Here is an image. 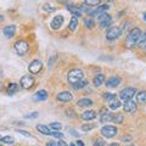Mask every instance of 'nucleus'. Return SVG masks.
Listing matches in <instances>:
<instances>
[{
	"label": "nucleus",
	"instance_id": "c756f323",
	"mask_svg": "<svg viewBox=\"0 0 146 146\" xmlns=\"http://www.w3.org/2000/svg\"><path fill=\"white\" fill-rule=\"evenodd\" d=\"M49 127H50V129H51V130H60L62 128V124H61V123H58V122H54Z\"/></svg>",
	"mask_w": 146,
	"mask_h": 146
},
{
	"label": "nucleus",
	"instance_id": "ddd939ff",
	"mask_svg": "<svg viewBox=\"0 0 146 146\" xmlns=\"http://www.w3.org/2000/svg\"><path fill=\"white\" fill-rule=\"evenodd\" d=\"M124 112H128V113H134L136 110H138V106H136V102L133 101V100H129V101H125L124 102Z\"/></svg>",
	"mask_w": 146,
	"mask_h": 146
},
{
	"label": "nucleus",
	"instance_id": "8fccbe9b",
	"mask_svg": "<svg viewBox=\"0 0 146 146\" xmlns=\"http://www.w3.org/2000/svg\"><path fill=\"white\" fill-rule=\"evenodd\" d=\"M70 146H77V145H74V144H71V145H70Z\"/></svg>",
	"mask_w": 146,
	"mask_h": 146
},
{
	"label": "nucleus",
	"instance_id": "c85d7f7f",
	"mask_svg": "<svg viewBox=\"0 0 146 146\" xmlns=\"http://www.w3.org/2000/svg\"><path fill=\"white\" fill-rule=\"evenodd\" d=\"M101 0H85V4L84 5H88L91 7H95V6H99V4Z\"/></svg>",
	"mask_w": 146,
	"mask_h": 146
},
{
	"label": "nucleus",
	"instance_id": "393cba45",
	"mask_svg": "<svg viewBox=\"0 0 146 146\" xmlns=\"http://www.w3.org/2000/svg\"><path fill=\"white\" fill-rule=\"evenodd\" d=\"M138 46H139L140 49L146 50V32H145L144 34H141V38H140V40H139Z\"/></svg>",
	"mask_w": 146,
	"mask_h": 146
},
{
	"label": "nucleus",
	"instance_id": "e433bc0d",
	"mask_svg": "<svg viewBox=\"0 0 146 146\" xmlns=\"http://www.w3.org/2000/svg\"><path fill=\"white\" fill-rule=\"evenodd\" d=\"M94 127H95L94 124H84V125H82V129L84 131H86V130H91Z\"/></svg>",
	"mask_w": 146,
	"mask_h": 146
},
{
	"label": "nucleus",
	"instance_id": "6e6552de",
	"mask_svg": "<svg viewBox=\"0 0 146 146\" xmlns=\"http://www.w3.org/2000/svg\"><path fill=\"white\" fill-rule=\"evenodd\" d=\"M122 34V31L119 27H110L106 32V39L107 40H115Z\"/></svg>",
	"mask_w": 146,
	"mask_h": 146
},
{
	"label": "nucleus",
	"instance_id": "09e8293b",
	"mask_svg": "<svg viewBox=\"0 0 146 146\" xmlns=\"http://www.w3.org/2000/svg\"><path fill=\"white\" fill-rule=\"evenodd\" d=\"M144 20H145V21H146V12H145V13H144Z\"/></svg>",
	"mask_w": 146,
	"mask_h": 146
},
{
	"label": "nucleus",
	"instance_id": "20e7f679",
	"mask_svg": "<svg viewBox=\"0 0 146 146\" xmlns=\"http://www.w3.org/2000/svg\"><path fill=\"white\" fill-rule=\"evenodd\" d=\"M98 21H99V23H100V28L105 29V28H107V27L111 26V23H112V17H111V15H108V13L104 12V13H101V15L98 17Z\"/></svg>",
	"mask_w": 146,
	"mask_h": 146
},
{
	"label": "nucleus",
	"instance_id": "79ce46f5",
	"mask_svg": "<svg viewBox=\"0 0 146 146\" xmlns=\"http://www.w3.org/2000/svg\"><path fill=\"white\" fill-rule=\"evenodd\" d=\"M57 145H58V146H68V145L65 143V141H62V140H58V141H57Z\"/></svg>",
	"mask_w": 146,
	"mask_h": 146
},
{
	"label": "nucleus",
	"instance_id": "1a4fd4ad",
	"mask_svg": "<svg viewBox=\"0 0 146 146\" xmlns=\"http://www.w3.org/2000/svg\"><path fill=\"white\" fill-rule=\"evenodd\" d=\"M42 67H43V63L40 60H34L32 61V63L28 66V71L32 73V74H36L42 71Z\"/></svg>",
	"mask_w": 146,
	"mask_h": 146
},
{
	"label": "nucleus",
	"instance_id": "a878e982",
	"mask_svg": "<svg viewBox=\"0 0 146 146\" xmlns=\"http://www.w3.org/2000/svg\"><path fill=\"white\" fill-rule=\"evenodd\" d=\"M84 23H85L86 28H89V29L94 28V26H95V22H94V20L91 17H86L85 20H84Z\"/></svg>",
	"mask_w": 146,
	"mask_h": 146
},
{
	"label": "nucleus",
	"instance_id": "423d86ee",
	"mask_svg": "<svg viewBox=\"0 0 146 146\" xmlns=\"http://www.w3.org/2000/svg\"><path fill=\"white\" fill-rule=\"evenodd\" d=\"M34 83H35V79H34V77L32 76V74H26V76L22 77L21 80H20V84H21V86L23 89H31V88H33Z\"/></svg>",
	"mask_w": 146,
	"mask_h": 146
},
{
	"label": "nucleus",
	"instance_id": "864d4df0",
	"mask_svg": "<svg viewBox=\"0 0 146 146\" xmlns=\"http://www.w3.org/2000/svg\"><path fill=\"white\" fill-rule=\"evenodd\" d=\"M61 1H66V0H61Z\"/></svg>",
	"mask_w": 146,
	"mask_h": 146
},
{
	"label": "nucleus",
	"instance_id": "a211bd4d",
	"mask_svg": "<svg viewBox=\"0 0 146 146\" xmlns=\"http://www.w3.org/2000/svg\"><path fill=\"white\" fill-rule=\"evenodd\" d=\"M67 10L70 11L73 16H76V17H79L82 15V11L79 10L78 5H72V4H68V5H67Z\"/></svg>",
	"mask_w": 146,
	"mask_h": 146
},
{
	"label": "nucleus",
	"instance_id": "b1692460",
	"mask_svg": "<svg viewBox=\"0 0 146 146\" xmlns=\"http://www.w3.org/2000/svg\"><path fill=\"white\" fill-rule=\"evenodd\" d=\"M108 106H110V108H111V110H117V108H119L122 106V104H121V101L116 96L115 99L111 100V101L108 102Z\"/></svg>",
	"mask_w": 146,
	"mask_h": 146
},
{
	"label": "nucleus",
	"instance_id": "de8ad7c7",
	"mask_svg": "<svg viewBox=\"0 0 146 146\" xmlns=\"http://www.w3.org/2000/svg\"><path fill=\"white\" fill-rule=\"evenodd\" d=\"M3 20H4V16H3V15H0V22H1Z\"/></svg>",
	"mask_w": 146,
	"mask_h": 146
},
{
	"label": "nucleus",
	"instance_id": "ea45409f",
	"mask_svg": "<svg viewBox=\"0 0 146 146\" xmlns=\"http://www.w3.org/2000/svg\"><path fill=\"white\" fill-rule=\"evenodd\" d=\"M18 133H20L21 135H23V136H26V138H33V136H32V134H29V133H26L25 130H17Z\"/></svg>",
	"mask_w": 146,
	"mask_h": 146
},
{
	"label": "nucleus",
	"instance_id": "f257e3e1",
	"mask_svg": "<svg viewBox=\"0 0 146 146\" xmlns=\"http://www.w3.org/2000/svg\"><path fill=\"white\" fill-rule=\"evenodd\" d=\"M141 34H143V32H141L140 28H133L128 33L127 38L124 40V46L127 49H133L134 46H136V45L139 44Z\"/></svg>",
	"mask_w": 146,
	"mask_h": 146
},
{
	"label": "nucleus",
	"instance_id": "f3484780",
	"mask_svg": "<svg viewBox=\"0 0 146 146\" xmlns=\"http://www.w3.org/2000/svg\"><path fill=\"white\" fill-rule=\"evenodd\" d=\"M46 99H48V91L46 90H39L33 96L34 101H44V100H46Z\"/></svg>",
	"mask_w": 146,
	"mask_h": 146
},
{
	"label": "nucleus",
	"instance_id": "a19ab883",
	"mask_svg": "<svg viewBox=\"0 0 146 146\" xmlns=\"http://www.w3.org/2000/svg\"><path fill=\"white\" fill-rule=\"evenodd\" d=\"M129 26H130V23H129V22H125V23H124V27H123V31H122V33H124L125 31H128V29H129Z\"/></svg>",
	"mask_w": 146,
	"mask_h": 146
},
{
	"label": "nucleus",
	"instance_id": "2f4dec72",
	"mask_svg": "<svg viewBox=\"0 0 146 146\" xmlns=\"http://www.w3.org/2000/svg\"><path fill=\"white\" fill-rule=\"evenodd\" d=\"M123 121H124V116L123 115H117V116L113 117V119H112L113 123H118V124L123 123Z\"/></svg>",
	"mask_w": 146,
	"mask_h": 146
},
{
	"label": "nucleus",
	"instance_id": "5fc2aeb1",
	"mask_svg": "<svg viewBox=\"0 0 146 146\" xmlns=\"http://www.w3.org/2000/svg\"><path fill=\"white\" fill-rule=\"evenodd\" d=\"M0 140H1V136H0Z\"/></svg>",
	"mask_w": 146,
	"mask_h": 146
},
{
	"label": "nucleus",
	"instance_id": "0eeeda50",
	"mask_svg": "<svg viewBox=\"0 0 146 146\" xmlns=\"http://www.w3.org/2000/svg\"><path fill=\"white\" fill-rule=\"evenodd\" d=\"M117 131L118 129L116 127H113V125H105L101 128V134L102 136H105V138H113V136H116L117 135Z\"/></svg>",
	"mask_w": 146,
	"mask_h": 146
},
{
	"label": "nucleus",
	"instance_id": "aec40b11",
	"mask_svg": "<svg viewBox=\"0 0 146 146\" xmlns=\"http://www.w3.org/2000/svg\"><path fill=\"white\" fill-rule=\"evenodd\" d=\"M93 104H94L93 100L86 99V98L80 99V100H78V101H77V105H78L79 107H89V106H91Z\"/></svg>",
	"mask_w": 146,
	"mask_h": 146
},
{
	"label": "nucleus",
	"instance_id": "7ed1b4c3",
	"mask_svg": "<svg viewBox=\"0 0 146 146\" xmlns=\"http://www.w3.org/2000/svg\"><path fill=\"white\" fill-rule=\"evenodd\" d=\"M135 93H136V89L133 88V86H127V88H124L122 91H121V99L123 100V101H129V100H131L134 96H135Z\"/></svg>",
	"mask_w": 146,
	"mask_h": 146
},
{
	"label": "nucleus",
	"instance_id": "603ef678",
	"mask_svg": "<svg viewBox=\"0 0 146 146\" xmlns=\"http://www.w3.org/2000/svg\"><path fill=\"white\" fill-rule=\"evenodd\" d=\"M106 1H111V0H106Z\"/></svg>",
	"mask_w": 146,
	"mask_h": 146
},
{
	"label": "nucleus",
	"instance_id": "37998d69",
	"mask_svg": "<svg viewBox=\"0 0 146 146\" xmlns=\"http://www.w3.org/2000/svg\"><path fill=\"white\" fill-rule=\"evenodd\" d=\"M46 146H58V145H57V141H51V143H48Z\"/></svg>",
	"mask_w": 146,
	"mask_h": 146
},
{
	"label": "nucleus",
	"instance_id": "c9c22d12",
	"mask_svg": "<svg viewBox=\"0 0 146 146\" xmlns=\"http://www.w3.org/2000/svg\"><path fill=\"white\" fill-rule=\"evenodd\" d=\"M52 136H55V138H63V134L60 133V130H52V133H51Z\"/></svg>",
	"mask_w": 146,
	"mask_h": 146
},
{
	"label": "nucleus",
	"instance_id": "c03bdc74",
	"mask_svg": "<svg viewBox=\"0 0 146 146\" xmlns=\"http://www.w3.org/2000/svg\"><path fill=\"white\" fill-rule=\"evenodd\" d=\"M77 146H84V143L83 141H80V140H78L77 141Z\"/></svg>",
	"mask_w": 146,
	"mask_h": 146
},
{
	"label": "nucleus",
	"instance_id": "49530a36",
	"mask_svg": "<svg viewBox=\"0 0 146 146\" xmlns=\"http://www.w3.org/2000/svg\"><path fill=\"white\" fill-rule=\"evenodd\" d=\"M108 146H119V145H118L117 143H112V144H110Z\"/></svg>",
	"mask_w": 146,
	"mask_h": 146
},
{
	"label": "nucleus",
	"instance_id": "72a5a7b5",
	"mask_svg": "<svg viewBox=\"0 0 146 146\" xmlns=\"http://www.w3.org/2000/svg\"><path fill=\"white\" fill-rule=\"evenodd\" d=\"M43 9L46 12H54L55 11V6H52L51 4H44L43 5Z\"/></svg>",
	"mask_w": 146,
	"mask_h": 146
},
{
	"label": "nucleus",
	"instance_id": "4468645a",
	"mask_svg": "<svg viewBox=\"0 0 146 146\" xmlns=\"http://www.w3.org/2000/svg\"><path fill=\"white\" fill-rule=\"evenodd\" d=\"M105 84H106L107 88H117L121 84V78L117 76H113L111 78H108L107 82H105Z\"/></svg>",
	"mask_w": 146,
	"mask_h": 146
},
{
	"label": "nucleus",
	"instance_id": "473e14b6",
	"mask_svg": "<svg viewBox=\"0 0 146 146\" xmlns=\"http://www.w3.org/2000/svg\"><path fill=\"white\" fill-rule=\"evenodd\" d=\"M86 85H88V80H80L79 83L74 84L73 86H74L76 89H82V88H84V86H86Z\"/></svg>",
	"mask_w": 146,
	"mask_h": 146
},
{
	"label": "nucleus",
	"instance_id": "412c9836",
	"mask_svg": "<svg viewBox=\"0 0 146 146\" xmlns=\"http://www.w3.org/2000/svg\"><path fill=\"white\" fill-rule=\"evenodd\" d=\"M113 116L111 112H102L101 118H100V122L101 123H107V122H112Z\"/></svg>",
	"mask_w": 146,
	"mask_h": 146
},
{
	"label": "nucleus",
	"instance_id": "f704fd0d",
	"mask_svg": "<svg viewBox=\"0 0 146 146\" xmlns=\"http://www.w3.org/2000/svg\"><path fill=\"white\" fill-rule=\"evenodd\" d=\"M115 98H116V95H115V94H111V93H105V94H104V99L106 100L107 102H110L111 100H113Z\"/></svg>",
	"mask_w": 146,
	"mask_h": 146
},
{
	"label": "nucleus",
	"instance_id": "6e6d98bb",
	"mask_svg": "<svg viewBox=\"0 0 146 146\" xmlns=\"http://www.w3.org/2000/svg\"><path fill=\"white\" fill-rule=\"evenodd\" d=\"M0 146H3V145H1V144H0Z\"/></svg>",
	"mask_w": 146,
	"mask_h": 146
},
{
	"label": "nucleus",
	"instance_id": "bb28decb",
	"mask_svg": "<svg viewBox=\"0 0 146 146\" xmlns=\"http://www.w3.org/2000/svg\"><path fill=\"white\" fill-rule=\"evenodd\" d=\"M136 99H138L139 102L146 104V91H140V93L136 95Z\"/></svg>",
	"mask_w": 146,
	"mask_h": 146
},
{
	"label": "nucleus",
	"instance_id": "5701e85b",
	"mask_svg": "<svg viewBox=\"0 0 146 146\" xmlns=\"http://www.w3.org/2000/svg\"><path fill=\"white\" fill-rule=\"evenodd\" d=\"M77 27H78V17L73 16V17L71 18V21H70V25H68V28H70V31L74 32V31L77 29Z\"/></svg>",
	"mask_w": 146,
	"mask_h": 146
},
{
	"label": "nucleus",
	"instance_id": "3c124183",
	"mask_svg": "<svg viewBox=\"0 0 146 146\" xmlns=\"http://www.w3.org/2000/svg\"><path fill=\"white\" fill-rule=\"evenodd\" d=\"M128 146H134V145H128Z\"/></svg>",
	"mask_w": 146,
	"mask_h": 146
},
{
	"label": "nucleus",
	"instance_id": "cd10ccee",
	"mask_svg": "<svg viewBox=\"0 0 146 146\" xmlns=\"http://www.w3.org/2000/svg\"><path fill=\"white\" fill-rule=\"evenodd\" d=\"M17 89H18V85L16 83H11L10 85H9V88H7V93L10 94V95H12V94L16 93Z\"/></svg>",
	"mask_w": 146,
	"mask_h": 146
},
{
	"label": "nucleus",
	"instance_id": "4be33fe9",
	"mask_svg": "<svg viewBox=\"0 0 146 146\" xmlns=\"http://www.w3.org/2000/svg\"><path fill=\"white\" fill-rule=\"evenodd\" d=\"M105 82H106L105 76L104 74H98V76H95V78H94V85L95 86H100V85H102Z\"/></svg>",
	"mask_w": 146,
	"mask_h": 146
},
{
	"label": "nucleus",
	"instance_id": "f03ea898",
	"mask_svg": "<svg viewBox=\"0 0 146 146\" xmlns=\"http://www.w3.org/2000/svg\"><path fill=\"white\" fill-rule=\"evenodd\" d=\"M67 80L73 85L79 83L80 80H83V71L78 70V68L71 70L70 72H68V74H67Z\"/></svg>",
	"mask_w": 146,
	"mask_h": 146
},
{
	"label": "nucleus",
	"instance_id": "2eb2a0df",
	"mask_svg": "<svg viewBox=\"0 0 146 146\" xmlns=\"http://www.w3.org/2000/svg\"><path fill=\"white\" fill-rule=\"evenodd\" d=\"M3 33H4V35H5L6 38H12V36L15 35V33H16V27L13 25L6 26L5 28L3 29Z\"/></svg>",
	"mask_w": 146,
	"mask_h": 146
},
{
	"label": "nucleus",
	"instance_id": "6ab92c4d",
	"mask_svg": "<svg viewBox=\"0 0 146 146\" xmlns=\"http://www.w3.org/2000/svg\"><path fill=\"white\" fill-rule=\"evenodd\" d=\"M36 130H39L42 134H44V135H51V133H52V130L50 129V127H48V125H44V124H36Z\"/></svg>",
	"mask_w": 146,
	"mask_h": 146
},
{
	"label": "nucleus",
	"instance_id": "4c0bfd02",
	"mask_svg": "<svg viewBox=\"0 0 146 146\" xmlns=\"http://www.w3.org/2000/svg\"><path fill=\"white\" fill-rule=\"evenodd\" d=\"M39 116V112H33V113H29V115H26V118H36Z\"/></svg>",
	"mask_w": 146,
	"mask_h": 146
},
{
	"label": "nucleus",
	"instance_id": "a18cd8bd",
	"mask_svg": "<svg viewBox=\"0 0 146 146\" xmlns=\"http://www.w3.org/2000/svg\"><path fill=\"white\" fill-rule=\"evenodd\" d=\"M131 138H130V136H123V138H122V141H124V140H130Z\"/></svg>",
	"mask_w": 146,
	"mask_h": 146
},
{
	"label": "nucleus",
	"instance_id": "9b49d317",
	"mask_svg": "<svg viewBox=\"0 0 146 146\" xmlns=\"http://www.w3.org/2000/svg\"><path fill=\"white\" fill-rule=\"evenodd\" d=\"M56 99L60 102H70L71 100L73 99V95L70 93V91H61L60 94H57Z\"/></svg>",
	"mask_w": 146,
	"mask_h": 146
},
{
	"label": "nucleus",
	"instance_id": "39448f33",
	"mask_svg": "<svg viewBox=\"0 0 146 146\" xmlns=\"http://www.w3.org/2000/svg\"><path fill=\"white\" fill-rule=\"evenodd\" d=\"M15 50L17 51L18 55H22V56H23V55H26L27 52H28L29 45L26 40H17V42L15 43Z\"/></svg>",
	"mask_w": 146,
	"mask_h": 146
},
{
	"label": "nucleus",
	"instance_id": "7c9ffc66",
	"mask_svg": "<svg viewBox=\"0 0 146 146\" xmlns=\"http://www.w3.org/2000/svg\"><path fill=\"white\" fill-rule=\"evenodd\" d=\"M1 141L5 144H9V145H12L13 143H15V139L12 138V136H4V138H1Z\"/></svg>",
	"mask_w": 146,
	"mask_h": 146
},
{
	"label": "nucleus",
	"instance_id": "58836bf2",
	"mask_svg": "<svg viewBox=\"0 0 146 146\" xmlns=\"http://www.w3.org/2000/svg\"><path fill=\"white\" fill-rule=\"evenodd\" d=\"M94 146H105V141L101 140V139H98V140L94 143Z\"/></svg>",
	"mask_w": 146,
	"mask_h": 146
},
{
	"label": "nucleus",
	"instance_id": "9d476101",
	"mask_svg": "<svg viewBox=\"0 0 146 146\" xmlns=\"http://www.w3.org/2000/svg\"><path fill=\"white\" fill-rule=\"evenodd\" d=\"M62 25H63V16H62V15H57V16H55V17L52 18L51 23H50V26H51V28H52V29H55V31L60 29Z\"/></svg>",
	"mask_w": 146,
	"mask_h": 146
},
{
	"label": "nucleus",
	"instance_id": "dca6fc26",
	"mask_svg": "<svg viewBox=\"0 0 146 146\" xmlns=\"http://www.w3.org/2000/svg\"><path fill=\"white\" fill-rule=\"evenodd\" d=\"M95 117H96V111H94V110H86L82 113V118L84 121H93Z\"/></svg>",
	"mask_w": 146,
	"mask_h": 146
},
{
	"label": "nucleus",
	"instance_id": "f8f14e48",
	"mask_svg": "<svg viewBox=\"0 0 146 146\" xmlns=\"http://www.w3.org/2000/svg\"><path fill=\"white\" fill-rule=\"evenodd\" d=\"M108 7H110V5L108 4H105V5H100V6H98V9H95V10H91V11H89L88 13L90 16H100L101 13H104V12H106L107 10H108Z\"/></svg>",
	"mask_w": 146,
	"mask_h": 146
}]
</instances>
